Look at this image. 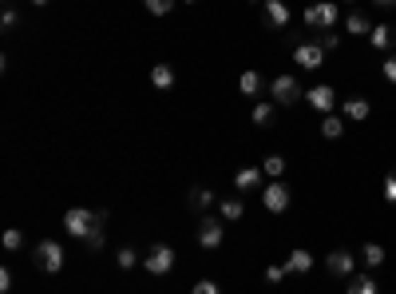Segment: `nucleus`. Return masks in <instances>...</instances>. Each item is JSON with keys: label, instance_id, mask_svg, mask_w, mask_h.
<instances>
[{"label": "nucleus", "instance_id": "1", "mask_svg": "<svg viewBox=\"0 0 396 294\" xmlns=\"http://www.w3.org/2000/svg\"><path fill=\"white\" fill-rule=\"evenodd\" d=\"M32 263L44 274H59L64 271V247H59L56 239H44V243H36V251H32Z\"/></svg>", "mask_w": 396, "mask_h": 294}, {"label": "nucleus", "instance_id": "2", "mask_svg": "<svg viewBox=\"0 0 396 294\" xmlns=\"http://www.w3.org/2000/svg\"><path fill=\"white\" fill-rule=\"evenodd\" d=\"M337 21H341V12H337L333 0H321V4H309V9H305V24H309V28H317V32H329Z\"/></svg>", "mask_w": 396, "mask_h": 294}, {"label": "nucleus", "instance_id": "3", "mask_svg": "<svg viewBox=\"0 0 396 294\" xmlns=\"http://www.w3.org/2000/svg\"><path fill=\"white\" fill-rule=\"evenodd\" d=\"M91 227H95V211H88V207H71V211H64V231H68L71 239H88Z\"/></svg>", "mask_w": 396, "mask_h": 294}, {"label": "nucleus", "instance_id": "4", "mask_svg": "<svg viewBox=\"0 0 396 294\" xmlns=\"http://www.w3.org/2000/svg\"><path fill=\"white\" fill-rule=\"evenodd\" d=\"M269 96H274V103H281V108H293V103L301 100V84H297V76H277V80L269 84Z\"/></svg>", "mask_w": 396, "mask_h": 294}, {"label": "nucleus", "instance_id": "5", "mask_svg": "<svg viewBox=\"0 0 396 294\" xmlns=\"http://www.w3.org/2000/svg\"><path fill=\"white\" fill-rule=\"evenodd\" d=\"M222 223H226V219H214V215H206V219L198 223V247H202V251H218V247H222V239H226Z\"/></svg>", "mask_w": 396, "mask_h": 294}, {"label": "nucleus", "instance_id": "6", "mask_svg": "<svg viewBox=\"0 0 396 294\" xmlns=\"http://www.w3.org/2000/svg\"><path fill=\"white\" fill-rule=\"evenodd\" d=\"M147 271L158 274V278L175 271V247H170V243H155V247H151V254H147Z\"/></svg>", "mask_w": 396, "mask_h": 294}, {"label": "nucleus", "instance_id": "7", "mask_svg": "<svg viewBox=\"0 0 396 294\" xmlns=\"http://www.w3.org/2000/svg\"><path fill=\"white\" fill-rule=\"evenodd\" d=\"M289 199H293V195H289V187L281 179H274L266 191H262V203H266V211H274V215L289 211Z\"/></svg>", "mask_w": 396, "mask_h": 294}, {"label": "nucleus", "instance_id": "8", "mask_svg": "<svg viewBox=\"0 0 396 294\" xmlns=\"http://www.w3.org/2000/svg\"><path fill=\"white\" fill-rule=\"evenodd\" d=\"M293 64L297 68H305V72H313V68H321V64H325V48H321V44H297L293 48Z\"/></svg>", "mask_w": 396, "mask_h": 294}, {"label": "nucleus", "instance_id": "9", "mask_svg": "<svg viewBox=\"0 0 396 294\" xmlns=\"http://www.w3.org/2000/svg\"><path fill=\"white\" fill-rule=\"evenodd\" d=\"M309 108H317L321 115H329L337 108V91L333 84H317V88H309Z\"/></svg>", "mask_w": 396, "mask_h": 294}, {"label": "nucleus", "instance_id": "10", "mask_svg": "<svg viewBox=\"0 0 396 294\" xmlns=\"http://www.w3.org/2000/svg\"><path fill=\"white\" fill-rule=\"evenodd\" d=\"M325 271L329 274H337V278H353V271H356V259L349 251H333L325 259Z\"/></svg>", "mask_w": 396, "mask_h": 294}, {"label": "nucleus", "instance_id": "11", "mask_svg": "<svg viewBox=\"0 0 396 294\" xmlns=\"http://www.w3.org/2000/svg\"><path fill=\"white\" fill-rule=\"evenodd\" d=\"M341 115H345V120H353V123H365L368 115H373V103H368L365 96H353V100H345Z\"/></svg>", "mask_w": 396, "mask_h": 294}, {"label": "nucleus", "instance_id": "12", "mask_svg": "<svg viewBox=\"0 0 396 294\" xmlns=\"http://www.w3.org/2000/svg\"><path fill=\"white\" fill-rule=\"evenodd\" d=\"M266 24L269 28H286L289 24V4L286 0H266Z\"/></svg>", "mask_w": 396, "mask_h": 294}, {"label": "nucleus", "instance_id": "13", "mask_svg": "<svg viewBox=\"0 0 396 294\" xmlns=\"http://www.w3.org/2000/svg\"><path fill=\"white\" fill-rule=\"evenodd\" d=\"M286 271L289 274H309V271H313V254H309V251H289Z\"/></svg>", "mask_w": 396, "mask_h": 294}, {"label": "nucleus", "instance_id": "14", "mask_svg": "<svg viewBox=\"0 0 396 294\" xmlns=\"http://www.w3.org/2000/svg\"><path fill=\"white\" fill-rule=\"evenodd\" d=\"M151 84H155L158 91H170L175 88V68H170V64H155V68H151Z\"/></svg>", "mask_w": 396, "mask_h": 294}, {"label": "nucleus", "instance_id": "15", "mask_svg": "<svg viewBox=\"0 0 396 294\" xmlns=\"http://www.w3.org/2000/svg\"><path fill=\"white\" fill-rule=\"evenodd\" d=\"M242 215H246V203H242V199H222V203H218V219H226V223H238Z\"/></svg>", "mask_w": 396, "mask_h": 294}, {"label": "nucleus", "instance_id": "16", "mask_svg": "<svg viewBox=\"0 0 396 294\" xmlns=\"http://www.w3.org/2000/svg\"><path fill=\"white\" fill-rule=\"evenodd\" d=\"M361 259H365L368 271H376V266H385L388 254H385V247H380V243H365V247H361Z\"/></svg>", "mask_w": 396, "mask_h": 294}, {"label": "nucleus", "instance_id": "17", "mask_svg": "<svg viewBox=\"0 0 396 294\" xmlns=\"http://www.w3.org/2000/svg\"><path fill=\"white\" fill-rule=\"evenodd\" d=\"M349 294H380V286H376L373 274H353L349 278Z\"/></svg>", "mask_w": 396, "mask_h": 294}, {"label": "nucleus", "instance_id": "18", "mask_svg": "<svg viewBox=\"0 0 396 294\" xmlns=\"http://www.w3.org/2000/svg\"><path fill=\"white\" fill-rule=\"evenodd\" d=\"M262 175H266V171H257V167H242V171L234 175V187H238V191H250V187L262 183Z\"/></svg>", "mask_w": 396, "mask_h": 294}, {"label": "nucleus", "instance_id": "19", "mask_svg": "<svg viewBox=\"0 0 396 294\" xmlns=\"http://www.w3.org/2000/svg\"><path fill=\"white\" fill-rule=\"evenodd\" d=\"M368 40H373L376 52H388L392 48V28H388V24H376V28L368 32Z\"/></svg>", "mask_w": 396, "mask_h": 294}, {"label": "nucleus", "instance_id": "20", "mask_svg": "<svg viewBox=\"0 0 396 294\" xmlns=\"http://www.w3.org/2000/svg\"><path fill=\"white\" fill-rule=\"evenodd\" d=\"M321 135H325V140H341V135H345V120L329 112L325 120H321Z\"/></svg>", "mask_w": 396, "mask_h": 294}, {"label": "nucleus", "instance_id": "21", "mask_svg": "<svg viewBox=\"0 0 396 294\" xmlns=\"http://www.w3.org/2000/svg\"><path fill=\"white\" fill-rule=\"evenodd\" d=\"M345 28L353 32V36H368V32H373V21H368L365 12H353V16H345Z\"/></svg>", "mask_w": 396, "mask_h": 294}, {"label": "nucleus", "instance_id": "22", "mask_svg": "<svg viewBox=\"0 0 396 294\" xmlns=\"http://www.w3.org/2000/svg\"><path fill=\"white\" fill-rule=\"evenodd\" d=\"M238 91H242V96H257V91H262V76H257V72H242Z\"/></svg>", "mask_w": 396, "mask_h": 294}, {"label": "nucleus", "instance_id": "23", "mask_svg": "<svg viewBox=\"0 0 396 294\" xmlns=\"http://www.w3.org/2000/svg\"><path fill=\"white\" fill-rule=\"evenodd\" d=\"M250 120H254L257 128H269V123H274V103H269V100H266V103H257Z\"/></svg>", "mask_w": 396, "mask_h": 294}, {"label": "nucleus", "instance_id": "24", "mask_svg": "<svg viewBox=\"0 0 396 294\" xmlns=\"http://www.w3.org/2000/svg\"><path fill=\"white\" fill-rule=\"evenodd\" d=\"M262 171H266L269 179H281V175H286V159H281V155H269V159L262 163Z\"/></svg>", "mask_w": 396, "mask_h": 294}, {"label": "nucleus", "instance_id": "25", "mask_svg": "<svg viewBox=\"0 0 396 294\" xmlns=\"http://www.w3.org/2000/svg\"><path fill=\"white\" fill-rule=\"evenodd\" d=\"M115 263H119V271H131V266L139 263L135 247H119V251H115Z\"/></svg>", "mask_w": 396, "mask_h": 294}, {"label": "nucleus", "instance_id": "26", "mask_svg": "<svg viewBox=\"0 0 396 294\" xmlns=\"http://www.w3.org/2000/svg\"><path fill=\"white\" fill-rule=\"evenodd\" d=\"M190 203L194 207H214V195H210L206 187H194V191H190Z\"/></svg>", "mask_w": 396, "mask_h": 294}, {"label": "nucleus", "instance_id": "27", "mask_svg": "<svg viewBox=\"0 0 396 294\" xmlns=\"http://www.w3.org/2000/svg\"><path fill=\"white\" fill-rule=\"evenodd\" d=\"M147 4V12H155V16H167L170 9H175V0H143Z\"/></svg>", "mask_w": 396, "mask_h": 294}, {"label": "nucleus", "instance_id": "28", "mask_svg": "<svg viewBox=\"0 0 396 294\" xmlns=\"http://www.w3.org/2000/svg\"><path fill=\"white\" fill-rule=\"evenodd\" d=\"M20 247H24V234H20L16 227H12V231H4V251H20Z\"/></svg>", "mask_w": 396, "mask_h": 294}, {"label": "nucleus", "instance_id": "29", "mask_svg": "<svg viewBox=\"0 0 396 294\" xmlns=\"http://www.w3.org/2000/svg\"><path fill=\"white\" fill-rule=\"evenodd\" d=\"M190 294H222V290H218V283H210V278H198V283L190 286Z\"/></svg>", "mask_w": 396, "mask_h": 294}, {"label": "nucleus", "instance_id": "30", "mask_svg": "<svg viewBox=\"0 0 396 294\" xmlns=\"http://www.w3.org/2000/svg\"><path fill=\"white\" fill-rule=\"evenodd\" d=\"M380 72H385V80H388V84H396V52H392V56H385Z\"/></svg>", "mask_w": 396, "mask_h": 294}, {"label": "nucleus", "instance_id": "31", "mask_svg": "<svg viewBox=\"0 0 396 294\" xmlns=\"http://www.w3.org/2000/svg\"><path fill=\"white\" fill-rule=\"evenodd\" d=\"M286 274H289L286 266H277V263H274V266H266V283H281Z\"/></svg>", "mask_w": 396, "mask_h": 294}, {"label": "nucleus", "instance_id": "32", "mask_svg": "<svg viewBox=\"0 0 396 294\" xmlns=\"http://www.w3.org/2000/svg\"><path fill=\"white\" fill-rule=\"evenodd\" d=\"M337 44H341V36H337V32H321V48H325V52H333Z\"/></svg>", "mask_w": 396, "mask_h": 294}, {"label": "nucleus", "instance_id": "33", "mask_svg": "<svg viewBox=\"0 0 396 294\" xmlns=\"http://www.w3.org/2000/svg\"><path fill=\"white\" fill-rule=\"evenodd\" d=\"M385 199L396 203V175H385Z\"/></svg>", "mask_w": 396, "mask_h": 294}, {"label": "nucleus", "instance_id": "34", "mask_svg": "<svg viewBox=\"0 0 396 294\" xmlns=\"http://www.w3.org/2000/svg\"><path fill=\"white\" fill-rule=\"evenodd\" d=\"M16 21H20V16H16V9H4V16H0V24H4V28H16Z\"/></svg>", "mask_w": 396, "mask_h": 294}, {"label": "nucleus", "instance_id": "35", "mask_svg": "<svg viewBox=\"0 0 396 294\" xmlns=\"http://www.w3.org/2000/svg\"><path fill=\"white\" fill-rule=\"evenodd\" d=\"M0 290H12V271H0Z\"/></svg>", "mask_w": 396, "mask_h": 294}, {"label": "nucleus", "instance_id": "36", "mask_svg": "<svg viewBox=\"0 0 396 294\" xmlns=\"http://www.w3.org/2000/svg\"><path fill=\"white\" fill-rule=\"evenodd\" d=\"M373 4H376V9H385V12H388V9H396V0H373Z\"/></svg>", "mask_w": 396, "mask_h": 294}, {"label": "nucleus", "instance_id": "37", "mask_svg": "<svg viewBox=\"0 0 396 294\" xmlns=\"http://www.w3.org/2000/svg\"><path fill=\"white\" fill-rule=\"evenodd\" d=\"M32 4H48V0H32Z\"/></svg>", "mask_w": 396, "mask_h": 294}, {"label": "nucleus", "instance_id": "38", "mask_svg": "<svg viewBox=\"0 0 396 294\" xmlns=\"http://www.w3.org/2000/svg\"><path fill=\"white\" fill-rule=\"evenodd\" d=\"M182 4H194V0H182Z\"/></svg>", "mask_w": 396, "mask_h": 294}]
</instances>
